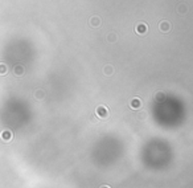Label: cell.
Returning a JSON list of instances; mask_svg holds the SVG:
<instances>
[{
  "mask_svg": "<svg viewBox=\"0 0 193 188\" xmlns=\"http://www.w3.org/2000/svg\"><path fill=\"white\" fill-rule=\"evenodd\" d=\"M146 31H147L146 24H143V23H140V24H138V25H136V32H138V33H144Z\"/></svg>",
  "mask_w": 193,
  "mask_h": 188,
  "instance_id": "3",
  "label": "cell"
},
{
  "mask_svg": "<svg viewBox=\"0 0 193 188\" xmlns=\"http://www.w3.org/2000/svg\"><path fill=\"white\" fill-rule=\"evenodd\" d=\"M89 23L91 27H99V25H101V19H99L98 16H93V17H90Z\"/></svg>",
  "mask_w": 193,
  "mask_h": 188,
  "instance_id": "1",
  "label": "cell"
},
{
  "mask_svg": "<svg viewBox=\"0 0 193 188\" xmlns=\"http://www.w3.org/2000/svg\"><path fill=\"white\" fill-rule=\"evenodd\" d=\"M160 29L164 31V32H167V31H169L171 29V25L168 21H161L160 23Z\"/></svg>",
  "mask_w": 193,
  "mask_h": 188,
  "instance_id": "2",
  "label": "cell"
}]
</instances>
